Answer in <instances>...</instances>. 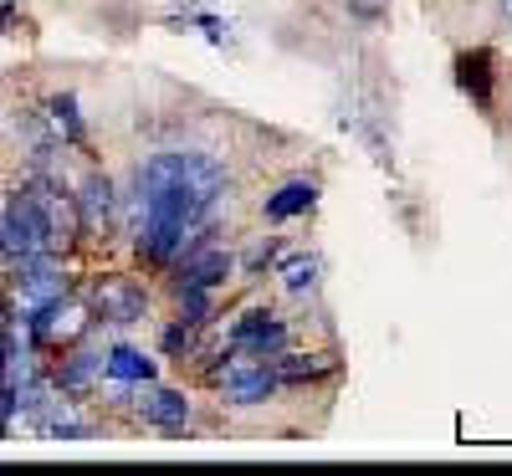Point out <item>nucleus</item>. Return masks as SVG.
I'll return each mask as SVG.
<instances>
[{
    "label": "nucleus",
    "instance_id": "f3484780",
    "mask_svg": "<svg viewBox=\"0 0 512 476\" xmlns=\"http://www.w3.org/2000/svg\"><path fill=\"white\" fill-rule=\"evenodd\" d=\"M180 318L185 323H210V287H180Z\"/></svg>",
    "mask_w": 512,
    "mask_h": 476
},
{
    "label": "nucleus",
    "instance_id": "6ab92c4d",
    "mask_svg": "<svg viewBox=\"0 0 512 476\" xmlns=\"http://www.w3.org/2000/svg\"><path fill=\"white\" fill-rule=\"evenodd\" d=\"M16 31V6H6V0H0V36H11Z\"/></svg>",
    "mask_w": 512,
    "mask_h": 476
},
{
    "label": "nucleus",
    "instance_id": "7ed1b4c3",
    "mask_svg": "<svg viewBox=\"0 0 512 476\" xmlns=\"http://www.w3.org/2000/svg\"><path fill=\"white\" fill-rule=\"evenodd\" d=\"M221 395L231 400V405H267L277 389H282V379H277V369L267 364V359H251V354H241L236 349V359L221 369Z\"/></svg>",
    "mask_w": 512,
    "mask_h": 476
},
{
    "label": "nucleus",
    "instance_id": "0eeeda50",
    "mask_svg": "<svg viewBox=\"0 0 512 476\" xmlns=\"http://www.w3.org/2000/svg\"><path fill=\"white\" fill-rule=\"evenodd\" d=\"M497 57L487 52V47H477V52H461L456 57V88L466 93V98H472L482 113L492 108V82H497Z\"/></svg>",
    "mask_w": 512,
    "mask_h": 476
},
{
    "label": "nucleus",
    "instance_id": "9d476101",
    "mask_svg": "<svg viewBox=\"0 0 512 476\" xmlns=\"http://www.w3.org/2000/svg\"><path fill=\"white\" fill-rule=\"evenodd\" d=\"M313 205H318V185L313 180H287L282 190H272L262 200V215L272 226H282V221H292V215H308Z\"/></svg>",
    "mask_w": 512,
    "mask_h": 476
},
{
    "label": "nucleus",
    "instance_id": "a211bd4d",
    "mask_svg": "<svg viewBox=\"0 0 512 476\" xmlns=\"http://www.w3.org/2000/svg\"><path fill=\"white\" fill-rule=\"evenodd\" d=\"M277 251H282L277 241H267V246H256V251L246 256V272H262V267H272V262H277Z\"/></svg>",
    "mask_w": 512,
    "mask_h": 476
},
{
    "label": "nucleus",
    "instance_id": "1a4fd4ad",
    "mask_svg": "<svg viewBox=\"0 0 512 476\" xmlns=\"http://www.w3.org/2000/svg\"><path fill=\"white\" fill-rule=\"evenodd\" d=\"M72 200H77V221H82V231H108L113 210H118L113 180H103V175H88V180H82V190H77Z\"/></svg>",
    "mask_w": 512,
    "mask_h": 476
},
{
    "label": "nucleus",
    "instance_id": "dca6fc26",
    "mask_svg": "<svg viewBox=\"0 0 512 476\" xmlns=\"http://www.w3.org/2000/svg\"><path fill=\"white\" fill-rule=\"evenodd\" d=\"M195 349H200V328L185 323V318L169 323V328L159 333V354H164V359H190Z\"/></svg>",
    "mask_w": 512,
    "mask_h": 476
},
{
    "label": "nucleus",
    "instance_id": "423d86ee",
    "mask_svg": "<svg viewBox=\"0 0 512 476\" xmlns=\"http://www.w3.org/2000/svg\"><path fill=\"white\" fill-rule=\"evenodd\" d=\"M149 313V292L128 277H108L93 292V323H139Z\"/></svg>",
    "mask_w": 512,
    "mask_h": 476
},
{
    "label": "nucleus",
    "instance_id": "20e7f679",
    "mask_svg": "<svg viewBox=\"0 0 512 476\" xmlns=\"http://www.w3.org/2000/svg\"><path fill=\"white\" fill-rule=\"evenodd\" d=\"M226 343H231V349H241V354H251V359H272V354L287 349V323L277 313H267V308H251V313H241L231 323Z\"/></svg>",
    "mask_w": 512,
    "mask_h": 476
},
{
    "label": "nucleus",
    "instance_id": "9b49d317",
    "mask_svg": "<svg viewBox=\"0 0 512 476\" xmlns=\"http://www.w3.org/2000/svg\"><path fill=\"white\" fill-rule=\"evenodd\" d=\"M154 359L144 354V349H128V343H118V349H108L103 354V379H113V384H154Z\"/></svg>",
    "mask_w": 512,
    "mask_h": 476
},
{
    "label": "nucleus",
    "instance_id": "4468645a",
    "mask_svg": "<svg viewBox=\"0 0 512 476\" xmlns=\"http://www.w3.org/2000/svg\"><path fill=\"white\" fill-rule=\"evenodd\" d=\"M98 374H103V354L72 349V354L62 359V369H57V389H62V395H82V389H93Z\"/></svg>",
    "mask_w": 512,
    "mask_h": 476
},
{
    "label": "nucleus",
    "instance_id": "6e6552de",
    "mask_svg": "<svg viewBox=\"0 0 512 476\" xmlns=\"http://www.w3.org/2000/svg\"><path fill=\"white\" fill-rule=\"evenodd\" d=\"M139 420L164 430V436H180L185 420H190V400L180 395V389H149V395L139 400Z\"/></svg>",
    "mask_w": 512,
    "mask_h": 476
},
{
    "label": "nucleus",
    "instance_id": "39448f33",
    "mask_svg": "<svg viewBox=\"0 0 512 476\" xmlns=\"http://www.w3.org/2000/svg\"><path fill=\"white\" fill-rule=\"evenodd\" d=\"M169 267H175V287H210V292H216V287L236 272V256L205 241V246H195V251L175 256Z\"/></svg>",
    "mask_w": 512,
    "mask_h": 476
},
{
    "label": "nucleus",
    "instance_id": "f257e3e1",
    "mask_svg": "<svg viewBox=\"0 0 512 476\" xmlns=\"http://www.w3.org/2000/svg\"><path fill=\"white\" fill-rule=\"evenodd\" d=\"M231 175L200 149L154 154L134 169V205H139V231L134 246L144 262L169 267L175 256L195 251L216 231V205L226 200Z\"/></svg>",
    "mask_w": 512,
    "mask_h": 476
},
{
    "label": "nucleus",
    "instance_id": "aec40b11",
    "mask_svg": "<svg viewBox=\"0 0 512 476\" xmlns=\"http://www.w3.org/2000/svg\"><path fill=\"white\" fill-rule=\"evenodd\" d=\"M11 318H16V308H11V297L0 292V323H11Z\"/></svg>",
    "mask_w": 512,
    "mask_h": 476
},
{
    "label": "nucleus",
    "instance_id": "412c9836",
    "mask_svg": "<svg viewBox=\"0 0 512 476\" xmlns=\"http://www.w3.org/2000/svg\"><path fill=\"white\" fill-rule=\"evenodd\" d=\"M502 6H507V16H512V0H502Z\"/></svg>",
    "mask_w": 512,
    "mask_h": 476
},
{
    "label": "nucleus",
    "instance_id": "ddd939ff",
    "mask_svg": "<svg viewBox=\"0 0 512 476\" xmlns=\"http://www.w3.org/2000/svg\"><path fill=\"white\" fill-rule=\"evenodd\" d=\"M41 118H47V128H52V139L67 149V144H82L88 139V123H82V113H77V98L72 93H57V98H47V108H41Z\"/></svg>",
    "mask_w": 512,
    "mask_h": 476
},
{
    "label": "nucleus",
    "instance_id": "f03ea898",
    "mask_svg": "<svg viewBox=\"0 0 512 476\" xmlns=\"http://www.w3.org/2000/svg\"><path fill=\"white\" fill-rule=\"evenodd\" d=\"M0 251L11 256H41L57 251V231H52V210L41 185H21L6 195V210H0Z\"/></svg>",
    "mask_w": 512,
    "mask_h": 476
},
{
    "label": "nucleus",
    "instance_id": "f8f14e48",
    "mask_svg": "<svg viewBox=\"0 0 512 476\" xmlns=\"http://www.w3.org/2000/svg\"><path fill=\"white\" fill-rule=\"evenodd\" d=\"M272 369H277V379L282 384H313V379H333L338 374V359H328V354H272Z\"/></svg>",
    "mask_w": 512,
    "mask_h": 476
},
{
    "label": "nucleus",
    "instance_id": "2eb2a0df",
    "mask_svg": "<svg viewBox=\"0 0 512 476\" xmlns=\"http://www.w3.org/2000/svg\"><path fill=\"white\" fill-rule=\"evenodd\" d=\"M277 277H282V287H287L292 297L313 292V282H318V256H308V251H292L287 262L277 267Z\"/></svg>",
    "mask_w": 512,
    "mask_h": 476
}]
</instances>
